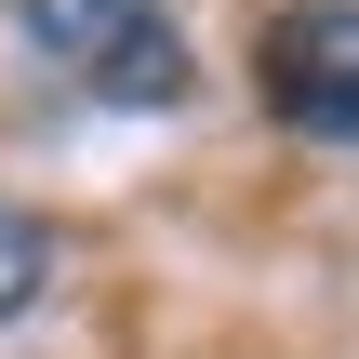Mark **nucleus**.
I'll use <instances>...</instances> for the list:
<instances>
[{
  "label": "nucleus",
  "instance_id": "nucleus-4",
  "mask_svg": "<svg viewBox=\"0 0 359 359\" xmlns=\"http://www.w3.org/2000/svg\"><path fill=\"white\" fill-rule=\"evenodd\" d=\"M40 293H53V226L0 200V333H13V320H27Z\"/></svg>",
  "mask_w": 359,
  "mask_h": 359
},
{
  "label": "nucleus",
  "instance_id": "nucleus-3",
  "mask_svg": "<svg viewBox=\"0 0 359 359\" xmlns=\"http://www.w3.org/2000/svg\"><path fill=\"white\" fill-rule=\"evenodd\" d=\"M93 93H107V107H173V93H187V40H173V27L120 40V53L93 67Z\"/></svg>",
  "mask_w": 359,
  "mask_h": 359
},
{
  "label": "nucleus",
  "instance_id": "nucleus-1",
  "mask_svg": "<svg viewBox=\"0 0 359 359\" xmlns=\"http://www.w3.org/2000/svg\"><path fill=\"white\" fill-rule=\"evenodd\" d=\"M253 93L306 147H359V0H280L253 27Z\"/></svg>",
  "mask_w": 359,
  "mask_h": 359
},
{
  "label": "nucleus",
  "instance_id": "nucleus-2",
  "mask_svg": "<svg viewBox=\"0 0 359 359\" xmlns=\"http://www.w3.org/2000/svg\"><path fill=\"white\" fill-rule=\"evenodd\" d=\"M13 27H27L53 67H80V80H93L120 40H147V27H160V0H13Z\"/></svg>",
  "mask_w": 359,
  "mask_h": 359
}]
</instances>
